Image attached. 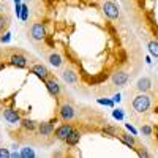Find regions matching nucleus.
<instances>
[{"mask_svg": "<svg viewBox=\"0 0 158 158\" xmlns=\"http://www.w3.org/2000/svg\"><path fill=\"white\" fill-rule=\"evenodd\" d=\"M150 85H152V82H150V79L149 77H142V79H139L138 81V90H141V92H147L149 89H150Z\"/></svg>", "mask_w": 158, "mask_h": 158, "instance_id": "obj_14", "label": "nucleus"}, {"mask_svg": "<svg viewBox=\"0 0 158 158\" xmlns=\"http://www.w3.org/2000/svg\"><path fill=\"white\" fill-rule=\"evenodd\" d=\"M6 25H8V18L0 15V32H2L3 29H6Z\"/></svg>", "mask_w": 158, "mask_h": 158, "instance_id": "obj_18", "label": "nucleus"}, {"mask_svg": "<svg viewBox=\"0 0 158 158\" xmlns=\"http://www.w3.org/2000/svg\"><path fill=\"white\" fill-rule=\"evenodd\" d=\"M3 117H5V120L10 122V123H19L21 122V117L16 111H13V109H3Z\"/></svg>", "mask_w": 158, "mask_h": 158, "instance_id": "obj_7", "label": "nucleus"}, {"mask_svg": "<svg viewBox=\"0 0 158 158\" xmlns=\"http://www.w3.org/2000/svg\"><path fill=\"white\" fill-rule=\"evenodd\" d=\"M149 51L152 52V56L158 57V43L156 41H150L149 43Z\"/></svg>", "mask_w": 158, "mask_h": 158, "instance_id": "obj_17", "label": "nucleus"}, {"mask_svg": "<svg viewBox=\"0 0 158 158\" xmlns=\"http://www.w3.org/2000/svg\"><path fill=\"white\" fill-rule=\"evenodd\" d=\"M142 133H146V135H147V136H149V135H150V133H152V130H150V128H149V127H142Z\"/></svg>", "mask_w": 158, "mask_h": 158, "instance_id": "obj_22", "label": "nucleus"}, {"mask_svg": "<svg viewBox=\"0 0 158 158\" xmlns=\"http://www.w3.org/2000/svg\"><path fill=\"white\" fill-rule=\"evenodd\" d=\"M21 156H35V152H33L30 147H25V149H22Z\"/></svg>", "mask_w": 158, "mask_h": 158, "instance_id": "obj_19", "label": "nucleus"}, {"mask_svg": "<svg viewBox=\"0 0 158 158\" xmlns=\"http://www.w3.org/2000/svg\"><path fill=\"white\" fill-rule=\"evenodd\" d=\"M46 87H48V90H49L51 95L57 97V95L60 94V85L54 81V79H49V81H46Z\"/></svg>", "mask_w": 158, "mask_h": 158, "instance_id": "obj_11", "label": "nucleus"}, {"mask_svg": "<svg viewBox=\"0 0 158 158\" xmlns=\"http://www.w3.org/2000/svg\"><path fill=\"white\" fill-rule=\"evenodd\" d=\"M103 11H104V15H106L109 19H117L118 16H120V10H118V6L114 2H109V0H106V2L103 3Z\"/></svg>", "mask_w": 158, "mask_h": 158, "instance_id": "obj_2", "label": "nucleus"}, {"mask_svg": "<svg viewBox=\"0 0 158 158\" xmlns=\"http://www.w3.org/2000/svg\"><path fill=\"white\" fill-rule=\"evenodd\" d=\"M79 139H81V133H79V131H76V130H73L71 133L68 135V138L65 139V142H67L68 146H76V144L79 142Z\"/></svg>", "mask_w": 158, "mask_h": 158, "instance_id": "obj_12", "label": "nucleus"}, {"mask_svg": "<svg viewBox=\"0 0 158 158\" xmlns=\"http://www.w3.org/2000/svg\"><path fill=\"white\" fill-rule=\"evenodd\" d=\"M30 35H32L33 40H36V41H41V40H44V36H46V29H44V25L40 24V22L33 24L32 29H30Z\"/></svg>", "mask_w": 158, "mask_h": 158, "instance_id": "obj_3", "label": "nucleus"}, {"mask_svg": "<svg viewBox=\"0 0 158 158\" xmlns=\"http://www.w3.org/2000/svg\"><path fill=\"white\" fill-rule=\"evenodd\" d=\"M133 108H135L136 112H146V111L150 108V97L144 95V94L135 97V100H133Z\"/></svg>", "mask_w": 158, "mask_h": 158, "instance_id": "obj_1", "label": "nucleus"}, {"mask_svg": "<svg viewBox=\"0 0 158 158\" xmlns=\"http://www.w3.org/2000/svg\"><path fill=\"white\" fill-rule=\"evenodd\" d=\"M127 81H128V74L123 73V71H118V73H115V74L112 76V82H114L115 85H125Z\"/></svg>", "mask_w": 158, "mask_h": 158, "instance_id": "obj_10", "label": "nucleus"}, {"mask_svg": "<svg viewBox=\"0 0 158 158\" xmlns=\"http://www.w3.org/2000/svg\"><path fill=\"white\" fill-rule=\"evenodd\" d=\"M0 156H10V152L6 149H0Z\"/></svg>", "mask_w": 158, "mask_h": 158, "instance_id": "obj_21", "label": "nucleus"}, {"mask_svg": "<svg viewBox=\"0 0 158 158\" xmlns=\"http://www.w3.org/2000/svg\"><path fill=\"white\" fill-rule=\"evenodd\" d=\"M3 68H5V65H3L2 62H0V70H3Z\"/></svg>", "mask_w": 158, "mask_h": 158, "instance_id": "obj_23", "label": "nucleus"}, {"mask_svg": "<svg viewBox=\"0 0 158 158\" xmlns=\"http://www.w3.org/2000/svg\"><path fill=\"white\" fill-rule=\"evenodd\" d=\"M60 117L63 118V120H71V118L74 117V109L71 104H62L60 106Z\"/></svg>", "mask_w": 158, "mask_h": 158, "instance_id": "obj_4", "label": "nucleus"}, {"mask_svg": "<svg viewBox=\"0 0 158 158\" xmlns=\"http://www.w3.org/2000/svg\"><path fill=\"white\" fill-rule=\"evenodd\" d=\"M62 76H63V81L68 84H76V81H77V76L73 70H65Z\"/></svg>", "mask_w": 158, "mask_h": 158, "instance_id": "obj_13", "label": "nucleus"}, {"mask_svg": "<svg viewBox=\"0 0 158 158\" xmlns=\"http://www.w3.org/2000/svg\"><path fill=\"white\" fill-rule=\"evenodd\" d=\"M10 62H11L13 67H16V68H25L27 67V59H25L24 56H21V54H13Z\"/></svg>", "mask_w": 158, "mask_h": 158, "instance_id": "obj_5", "label": "nucleus"}, {"mask_svg": "<svg viewBox=\"0 0 158 158\" xmlns=\"http://www.w3.org/2000/svg\"><path fill=\"white\" fill-rule=\"evenodd\" d=\"M49 62L54 65V67H60L62 65V57L57 54V52H52V54L49 56Z\"/></svg>", "mask_w": 158, "mask_h": 158, "instance_id": "obj_16", "label": "nucleus"}, {"mask_svg": "<svg viewBox=\"0 0 158 158\" xmlns=\"http://www.w3.org/2000/svg\"><path fill=\"white\" fill-rule=\"evenodd\" d=\"M71 131H73V128H71L70 125H62V127H59V128L56 130V138L60 139V141H65Z\"/></svg>", "mask_w": 158, "mask_h": 158, "instance_id": "obj_6", "label": "nucleus"}, {"mask_svg": "<svg viewBox=\"0 0 158 158\" xmlns=\"http://www.w3.org/2000/svg\"><path fill=\"white\" fill-rule=\"evenodd\" d=\"M122 136L127 141V144H130V146H133V144H135V138L133 136H128V135H122Z\"/></svg>", "mask_w": 158, "mask_h": 158, "instance_id": "obj_20", "label": "nucleus"}, {"mask_svg": "<svg viewBox=\"0 0 158 158\" xmlns=\"http://www.w3.org/2000/svg\"><path fill=\"white\" fill-rule=\"evenodd\" d=\"M32 73H35L38 77H41V79L48 77V68L44 67V65H41V63L33 65V67H32Z\"/></svg>", "mask_w": 158, "mask_h": 158, "instance_id": "obj_9", "label": "nucleus"}, {"mask_svg": "<svg viewBox=\"0 0 158 158\" xmlns=\"http://www.w3.org/2000/svg\"><path fill=\"white\" fill-rule=\"evenodd\" d=\"M38 131L41 136H49L51 133H54V122H41L38 125Z\"/></svg>", "mask_w": 158, "mask_h": 158, "instance_id": "obj_8", "label": "nucleus"}, {"mask_svg": "<svg viewBox=\"0 0 158 158\" xmlns=\"http://www.w3.org/2000/svg\"><path fill=\"white\" fill-rule=\"evenodd\" d=\"M21 125L24 130H30V131H33L36 128V123L33 120H30V118H21Z\"/></svg>", "mask_w": 158, "mask_h": 158, "instance_id": "obj_15", "label": "nucleus"}]
</instances>
